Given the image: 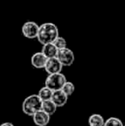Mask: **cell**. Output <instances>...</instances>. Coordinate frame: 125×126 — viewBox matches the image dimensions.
Masks as SVG:
<instances>
[{
	"instance_id": "8fae6325",
	"label": "cell",
	"mask_w": 125,
	"mask_h": 126,
	"mask_svg": "<svg viewBox=\"0 0 125 126\" xmlns=\"http://www.w3.org/2000/svg\"><path fill=\"white\" fill-rule=\"evenodd\" d=\"M57 108V106L54 104V102L52 100H43L41 103V110L45 111V112H46L50 116L55 114Z\"/></svg>"
},
{
	"instance_id": "52a82bcc",
	"label": "cell",
	"mask_w": 125,
	"mask_h": 126,
	"mask_svg": "<svg viewBox=\"0 0 125 126\" xmlns=\"http://www.w3.org/2000/svg\"><path fill=\"white\" fill-rule=\"evenodd\" d=\"M32 117H33V123L37 126H46L51 119L50 115H48L46 112L42 111L41 109L36 111Z\"/></svg>"
},
{
	"instance_id": "6da1fadb",
	"label": "cell",
	"mask_w": 125,
	"mask_h": 126,
	"mask_svg": "<svg viewBox=\"0 0 125 126\" xmlns=\"http://www.w3.org/2000/svg\"><path fill=\"white\" fill-rule=\"evenodd\" d=\"M59 35L58 28L57 25L52 22H45L39 26V32L37 40L41 45L52 43Z\"/></svg>"
},
{
	"instance_id": "9a60e30c",
	"label": "cell",
	"mask_w": 125,
	"mask_h": 126,
	"mask_svg": "<svg viewBox=\"0 0 125 126\" xmlns=\"http://www.w3.org/2000/svg\"><path fill=\"white\" fill-rule=\"evenodd\" d=\"M103 126H124V124L119 118L112 117L105 120Z\"/></svg>"
},
{
	"instance_id": "5b68a950",
	"label": "cell",
	"mask_w": 125,
	"mask_h": 126,
	"mask_svg": "<svg viewBox=\"0 0 125 126\" xmlns=\"http://www.w3.org/2000/svg\"><path fill=\"white\" fill-rule=\"evenodd\" d=\"M39 32V25L34 22L28 21L22 27V33L24 37L28 39H35L37 38Z\"/></svg>"
},
{
	"instance_id": "e0dca14e",
	"label": "cell",
	"mask_w": 125,
	"mask_h": 126,
	"mask_svg": "<svg viewBox=\"0 0 125 126\" xmlns=\"http://www.w3.org/2000/svg\"><path fill=\"white\" fill-rule=\"evenodd\" d=\"M0 126H15L12 123H10V122H5V123H3L2 125H0Z\"/></svg>"
},
{
	"instance_id": "2e32d148",
	"label": "cell",
	"mask_w": 125,
	"mask_h": 126,
	"mask_svg": "<svg viewBox=\"0 0 125 126\" xmlns=\"http://www.w3.org/2000/svg\"><path fill=\"white\" fill-rule=\"evenodd\" d=\"M52 43L55 45V47H57V49H61V48H63V47H67V41L63 37H61V36H57L56 38V40H54Z\"/></svg>"
},
{
	"instance_id": "4fadbf2b",
	"label": "cell",
	"mask_w": 125,
	"mask_h": 126,
	"mask_svg": "<svg viewBox=\"0 0 125 126\" xmlns=\"http://www.w3.org/2000/svg\"><path fill=\"white\" fill-rule=\"evenodd\" d=\"M52 90L50 89L49 88H47L46 86L43 87L40 89L39 93L37 94L38 96L40 97V99L42 101L43 100H51L52 99Z\"/></svg>"
},
{
	"instance_id": "7c38bea8",
	"label": "cell",
	"mask_w": 125,
	"mask_h": 126,
	"mask_svg": "<svg viewBox=\"0 0 125 126\" xmlns=\"http://www.w3.org/2000/svg\"><path fill=\"white\" fill-rule=\"evenodd\" d=\"M105 123L104 118L99 114H92L88 118V125L89 126H103Z\"/></svg>"
},
{
	"instance_id": "277c9868",
	"label": "cell",
	"mask_w": 125,
	"mask_h": 126,
	"mask_svg": "<svg viewBox=\"0 0 125 126\" xmlns=\"http://www.w3.org/2000/svg\"><path fill=\"white\" fill-rule=\"evenodd\" d=\"M56 58L59 60L61 64L63 66H70L73 64L75 61V55L72 50H70L68 47H63V48L58 49Z\"/></svg>"
},
{
	"instance_id": "5bb4252c",
	"label": "cell",
	"mask_w": 125,
	"mask_h": 126,
	"mask_svg": "<svg viewBox=\"0 0 125 126\" xmlns=\"http://www.w3.org/2000/svg\"><path fill=\"white\" fill-rule=\"evenodd\" d=\"M61 89H62V91L67 95V96L69 97L73 94L74 91H75V85L72 82H70V81H66Z\"/></svg>"
},
{
	"instance_id": "30bf717a",
	"label": "cell",
	"mask_w": 125,
	"mask_h": 126,
	"mask_svg": "<svg viewBox=\"0 0 125 126\" xmlns=\"http://www.w3.org/2000/svg\"><path fill=\"white\" fill-rule=\"evenodd\" d=\"M42 50L41 52L47 58H55L57 56V53L58 49L55 47L53 43H47L45 45H42Z\"/></svg>"
},
{
	"instance_id": "9c48e42d",
	"label": "cell",
	"mask_w": 125,
	"mask_h": 126,
	"mask_svg": "<svg viewBox=\"0 0 125 126\" xmlns=\"http://www.w3.org/2000/svg\"><path fill=\"white\" fill-rule=\"evenodd\" d=\"M47 58L41 52L39 51L32 56L31 58V63L34 68L36 69H44L46 63Z\"/></svg>"
},
{
	"instance_id": "ba28073f",
	"label": "cell",
	"mask_w": 125,
	"mask_h": 126,
	"mask_svg": "<svg viewBox=\"0 0 125 126\" xmlns=\"http://www.w3.org/2000/svg\"><path fill=\"white\" fill-rule=\"evenodd\" d=\"M68 98L69 97L63 93L62 89H59V90H55V91L52 92V99L51 100L53 101L54 104L57 107H61V106H63L67 103Z\"/></svg>"
},
{
	"instance_id": "3957f363",
	"label": "cell",
	"mask_w": 125,
	"mask_h": 126,
	"mask_svg": "<svg viewBox=\"0 0 125 126\" xmlns=\"http://www.w3.org/2000/svg\"><path fill=\"white\" fill-rule=\"evenodd\" d=\"M66 81V76L61 72L55 74H50L45 79V86H46L47 88L52 89V91L59 90L62 88V87L63 86V84H64Z\"/></svg>"
},
{
	"instance_id": "7a4b0ae2",
	"label": "cell",
	"mask_w": 125,
	"mask_h": 126,
	"mask_svg": "<svg viewBox=\"0 0 125 126\" xmlns=\"http://www.w3.org/2000/svg\"><path fill=\"white\" fill-rule=\"evenodd\" d=\"M42 100L38 94H31L23 100L22 105V111L28 116H33L36 111L41 109Z\"/></svg>"
},
{
	"instance_id": "8992f818",
	"label": "cell",
	"mask_w": 125,
	"mask_h": 126,
	"mask_svg": "<svg viewBox=\"0 0 125 126\" xmlns=\"http://www.w3.org/2000/svg\"><path fill=\"white\" fill-rule=\"evenodd\" d=\"M63 66L61 64L59 60L55 57V58H47L44 69L48 73V75H50V74H55L61 72L63 70Z\"/></svg>"
}]
</instances>
